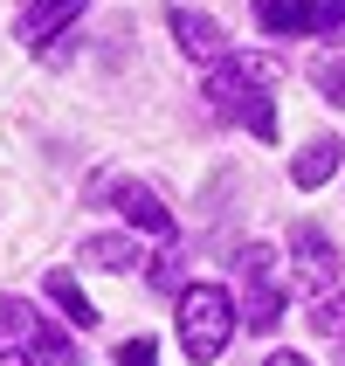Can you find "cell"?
I'll return each mask as SVG.
<instances>
[{
  "mask_svg": "<svg viewBox=\"0 0 345 366\" xmlns=\"http://www.w3.org/2000/svg\"><path fill=\"white\" fill-rule=\"evenodd\" d=\"M0 318H7V325L28 339V352H35L41 366H76V346H69L62 332H49V318H41L28 297H0Z\"/></svg>",
  "mask_w": 345,
  "mask_h": 366,
  "instance_id": "3957f363",
  "label": "cell"
},
{
  "mask_svg": "<svg viewBox=\"0 0 345 366\" xmlns=\"http://www.w3.org/2000/svg\"><path fill=\"white\" fill-rule=\"evenodd\" d=\"M83 263H97V269H131V263H145V256H139L131 235H83Z\"/></svg>",
  "mask_w": 345,
  "mask_h": 366,
  "instance_id": "30bf717a",
  "label": "cell"
},
{
  "mask_svg": "<svg viewBox=\"0 0 345 366\" xmlns=\"http://www.w3.org/2000/svg\"><path fill=\"white\" fill-rule=\"evenodd\" d=\"M318 90H325L331 104H345V62H325V69H318Z\"/></svg>",
  "mask_w": 345,
  "mask_h": 366,
  "instance_id": "2e32d148",
  "label": "cell"
},
{
  "mask_svg": "<svg viewBox=\"0 0 345 366\" xmlns=\"http://www.w3.org/2000/svg\"><path fill=\"white\" fill-rule=\"evenodd\" d=\"M173 41H180L194 62H228V35H221V21L194 14V7H173Z\"/></svg>",
  "mask_w": 345,
  "mask_h": 366,
  "instance_id": "8992f818",
  "label": "cell"
},
{
  "mask_svg": "<svg viewBox=\"0 0 345 366\" xmlns=\"http://www.w3.org/2000/svg\"><path fill=\"white\" fill-rule=\"evenodd\" d=\"M76 14H83V0H28V14H21V41H28V49H49Z\"/></svg>",
  "mask_w": 345,
  "mask_h": 366,
  "instance_id": "52a82bcc",
  "label": "cell"
},
{
  "mask_svg": "<svg viewBox=\"0 0 345 366\" xmlns=\"http://www.w3.org/2000/svg\"><path fill=\"white\" fill-rule=\"evenodd\" d=\"M235 269H242V318H249V332L284 325V290H276V249H269V242H249L242 256H235Z\"/></svg>",
  "mask_w": 345,
  "mask_h": 366,
  "instance_id": "7a4b0ae2",
  "label": "cell"
},
{
  "mask_svg": "<svg viewBox=\"0 0 345 366\" xmlns=\"http://www.w3.org/2000/svg\"><path fill=\"white\" fill-rule=\"evenodd\" d=\"M339 152H345V145L331 139V132H318V139H311L304 152L290 159V180H297V187H325L331 173H339Z\"/></svg>",
  "mask_w": 345,
  "mask_h": 366,
  "instance_id": "ba28073f",
  "label": "cell"
},
{
  "mask_svg": "<svg viewBox=\"0 0 345 366\" xmlns=\"http://www.w3.org/2000/svg\"><path fill=\"white\" fill-rule=\"evenodd\" d=\"M269 366H311L304 352H269Z\"/></svg>",
  "mask_w": 345,
  "mask_h": 366,
  "instance_id": "ac0fdd59",
  "label": "cell"
},
{
  "mask_svg": "<svg viewBox=\"0 0 345 366\" xmlns=\"http://www.w3.org/2000/svg\"><path fill=\"white\" fill-rule=\"evenodd\" d=\"M228 339H235V297L221 284H186L180 290V346H186V360L214 366L228 352Z\"/></svg>",
  "mask_w": 345,
  "mask_h": 366,
  "instance_id": "6da1fadb",
  "label": "cell"
},
{
  "mask_svg": "<svg viewBox=\"0 0 345 366\" xmlns=\"http://www.w3.org/2000/svg\"><path fill=\"white\" fill-rule=\"evenodd\" d=\"M152 284L159 290H186L180 284V256H159V263H152Z\"/></svg>",
  "mask_w": 345,
  "mask_h": 366,
  "instance_id": "e0dca14e",
  "label": "cell"
},
{
  "mask_svg": "<svg viewBox=\"0 0 345 366\" xmlns=\"http://www.w3.org/2000/svg\"><path fill=\"white\" fill-rule=\"evenodd\" d=\"M152 360H159V346H152L145 332H139V339H124V346H118V366H152Z\"/></svg>",
  "mask_w": 345,
  "mask_h": 366,
  "instance_id": "9a60e30c",
  "label": "cell"
},
{
  "mask_svg": "<svg viewBox=\"0 0 345 366\" xmlns=\"http://www.w3.org/2000/svg\"><path fill=\"white\" fill-rule=\"evenodd\" d=\"M118 207H124V222L139 228V235H152V242H173L180 235V222L166 214V201L152 187H139V180H118Z\"/></svg>",
  "mask_w": 345,
  "mask_h": 366,
  "instance_id": "5b68a950",
  "label": "cell"
},
{
  "mask_svg": "<svg viewBox=\"0 0 345 366\" xmlns=\"http://www.w3.org/2000/svg\"><path fill=\"white\" fill-rule=\"evenodd\" d=\"M311 28H318V35L345 28V0H311Z\"/></svg>",
  "mask_w": 345,
  "mask_h": 366,
  "instance_id": "5bb4252c",
  "label": "cell"
},
{
  "mask_svg": "<svg viewBox=\"0 0 345 366\" xmlns=\"http://www.w3.org/2000/svg\"><path fill=\"white\" fill-rule=\"evenodd\" d=\"M311 332L318 339H345V290H331V297L311 305Z\"/></svg>",
  "mask_w": 345,
  "mask_h": 366,
  "instance_id": "7c38bea8",
  "label": "cell"
},
{
  "mask_svg": "<svg viewBox=\"0 0 345 366\" xmlns=\"http://www.w3.org/2000/svg\"><path fill=\"white\" fill-rule=\"evenodd\" d=\"M41 290H49V305H62V318H69L76 332H90V325H97V305L83 297V284L69 277V269H49V284H41Z\"/></svg>",
  "mask_w": 345,
  "mask_h": 366,
  "instance_id": "9c48e42d",
  "label": "cell"
},
{
  "mask_svg": "<svg viewBox=\"0 0 345 366\" xmlns=\"http://www.w3.org/2000/svg\"><path fill=\"white\" fill-rule=\"evenodd\" d=\"M0 366H35V360H21V352H0Z\"/></svg>",
  "mask_w": 345,
  "mask_h": 366,
  "instance_id": "d6986e66",
  "label": "cell"
},
{
  "mask_svg": "<svg viewBox=\"0 0 345 366\" xmlns=\"http://www.w3.org/2000/svg\"><path fill=\"white\" fill-rule=\"evenodd\" d=\"M256 21L269 35H304L311 28V0H256Z\"/></svg>",
  "mask_w": 345,
  "mask_h": 366,
  "instance_id": "8fae6325",
  "label": "cell"
},
{
  "mask_svg": "<svg viewBox=\"0 0 345 366\" xmlns=\"http://www.w3.org/2000/svg\"><path fill=\"white\" fill-rule=\"evenodd\" d=\"M235 118H242L256 139H276V104H269V97H256V90L242 97V111H235Z\"/></svg>",
  "mask_w": 345,
  "mask_h": 366,
  "instance_id": "4fadbf2b",
  "label": "cell"
},
{
  "mask_svg": "<svg viewBox=\"0 0 345 366\" xmlns=\"http://www.w3.org/2000/svg\"><path fill=\"white\" fill-rule=\"evenodd\" d=\"M290 256H297V277H304V284H331V277L345 269V256L331 249V235H325V228H311V222L290 228Z\"/></svg>",
  "mask_w": 345,
  "mask_h": 366,
  "instance_id": "277c9868",
  "label": "cell"
}]
</instances>
